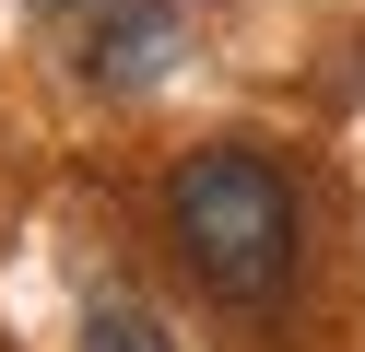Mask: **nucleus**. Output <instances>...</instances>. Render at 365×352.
<instances>
[{
	"mask_svg": "<svg viewBox=\"0 0 365 352\" xmlns=\"http://www.w3.org/2000/svg\"><path fill=\"white\" fill-rule=\"evenodd\" d=\"M24 12H48L71 70L106 82V94L165 82V59H177V0H24Z\"/></svg>",
	"mask_w": 365,
	"mask_h": 352,
	"instance_id": "f03ea898",
	"label": "nucleus"
},
{
	"mask_svg": "<svg viewBox=\"0 0 365 352\" xmlns=\"http://www.w3.org/2000/svg\"><path fill=\"white\" fill-rule=\"evenodd\" d=\"M83 352H165V329H153L142 305H95V317H83Z\"/></svg>",
	"mask_w": 365,
	"mask_h": 352,
	"instance_id": "7ed1b4c3",
	"label": "nucleus"
},
{
	"mask_svg": "<svg viewBox=\"0 0 365 352\" xmlns=\"http://www.w3.org/2000/svg\"><path fill=\"white\" fill-rule=\"evenodd\" d=\"M165 235H177V258H189V282L212 305H283V282H294V247H307V211H294V188H283V164L271 153H189L165 176Z\"/></svg>",
	"mask_w": 365,
	"mask_h": 352,
	"instance_id": "f257e3e1",
	"label": "nucleus"
}]
</instances>
